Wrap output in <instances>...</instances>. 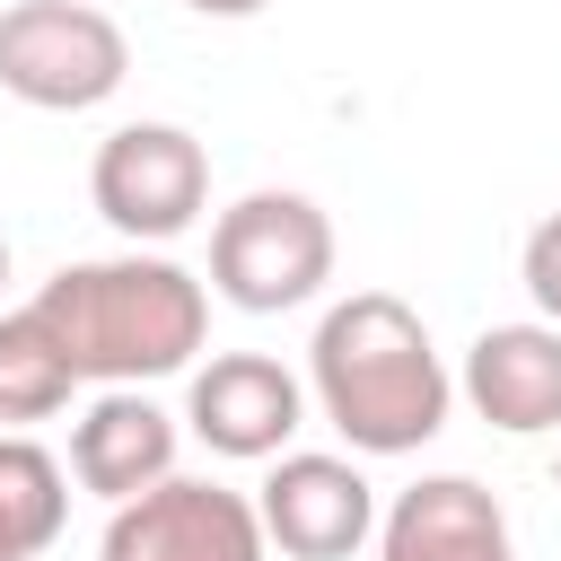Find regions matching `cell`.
Here are the masks:
<instances>
[{
    "label": "cell",
    "mask_w": 561,
    "mask_h": 561,
    "mask_svg": "<svg viewBox=\"0 0 561 561\" xmlns=\"http://www.w3.org/2000/svg\"><path fill=\"white\" fill-rule=\"evenodd\" d=\"M307 403L351 438V456H421L456 412V377L394 289H351L316 316Z\"/></svg>",
    "instance_id": "6da1fadb"
},
{
    "label": "cell",
    "mask_w": 561,
    "mask_h": 561,
    "mask_svg": "<svg viewBox=\"0 0 561 561\" xmlns=\"http://www.w3.org/2000/svg\"><path fill=\"white\" fill-rule=\"evenodd\" d=\"M44 333L70 351L79 386H149V377H184L210 342V280L184 272L175 254H96V263H61L35 298Z\"/></svg>",
    "instance_id": "7a4b0ae2"
},
{
    "label": "cell",
    "mask_w": 561,
    "mask_h": 561,
    "mask_svg": "<svg viewBox=\"0 0 561 561\" xmlns=\"http://www.w3.org/2000/svg\"><path fill=\"white\" fill-rule=\"evenodd\" d=\"M324 280H333L324 202L263 184V193H237L210 219V298H228L237 316H289V307L324 298Z\"/></svg>",
    "instance_id": "3957f363"
},
{
    "label": "cell",
    "mask_w": 561,
    "mask_h": 561,
    "mask_svg": "<svg viewBox=\"0 0 561 561\" xmlns=\"http://www.w3.org/2000/svg\"><path fill=\"white\" fill-rule=\"evenodd\" d=\"M131 79V35L96 0H9L0 9V88L35 114H88Z\"/></svg>",
    "instance_id": "277c9868"
},
{
    "label": "cell",
    "mask_w": 561,
    "mask_h": 561,
    "mask_svg": "<svg viewBox=\"0 0 561 561\" xmlns=\"http://www.w3.org/2000/svg\"><path fill=\"white\" fill-rule=\"evenodd\" d=\"M88 202L123 245H175L210 210V149L184 123H123L88 158Z\"/></svg>",
    "instance_id": "5b68a950"
},
{
    "label": "cell",
    "mask_w": 561,
    "mask_h": 561,
    "mask_svg": "<svg viewBox=\"0 0 561 561\" xmlns=\"http://www.w3.org/2000/svg\"><path fill=\"white\" fill-rule=\"evenodd\" d=\"M272 535L254 517L245 491L228 482H202V473H175L123 508H105V535H96V561H263Z\"/></svg>",
    "instance_id": "8992f818"
},
{
    "label": "cell",
    "mask_w": 561,
    "mask_h": 561,
    "mask_svg": "<svg viewBox=\"0 0 561 561\" xmlns=\"http://www.w3.org/2000/svg\"><path fill=\"white\" fill-rule=\"evenodd\" d=\"M184 430L228 465H272L307 430V377L272 351H210L184 386Z\"/></svg>",
    "instance_id": "52a82bcc"
},
{
    "label": "cell",
    "mask_w": 561,
    "mask_h": 561,
    "mask_svg": "<svg viewBox=\"0 0 561 561\" xmlns=\"http://www.w3.org/2000/svg\"><path fill=\"white\" fill-rule=\"evenodd\" d=\"M254 517L263 535L289 552V561H351L359 543H377V482L351 465V456H316V447H289L272 456V473L254 482Z\"/></svg>",
    "instance_id": "ba28073f"
},
{
    "label": "cell",
    "mask_w": 561,
    "mask_h": 561,
    "mask_svg": "<svg viewBox=\"0 0 561 561\" xmlns=\"http://www.w3.org/2000/svg\"><path fill=\"white\" fill-rule=\"evenodd\" d=\"M175 447H184V421L167 403H149L140 386H105L79 421H70V482L96 491L105 508L175 482Z\"/></svg>",
    "instance_id": "9c48e42d"
},
{
    "label": "cell",
    "mask_w": 561,
    "mask_h": 561,
    "mask_svg": "<svg viewBox=\"0 0 561 561\" xmlns=\"http://www.w3.org/2000/svg\"><path fill=\"white\" fill-rule=\"evenodd\" d=\"M456 394L500 430V438H543L561 430V324L526 316V324H482L465 368H456Z\"/></svg>",
    "instance_id": "30bf717a"
},
{
    "label": "cell",
    "mask_w": 561,
    "mask_h": 561,
    "mask_svg": "<svg viewBox=\"0 0 561 561\" xmlns=\"http://www.w3.org/2000/svg\"><path fill=\"white\" fill-rule=\"evenodd\" d=\"M377 561H517L508 508L473 473H421L377 517Z\"/></svg>",
    "instance_id": "8fae6325"
},
{
    "label": "cell",
    "mask_w": 561,
    "mask_h": 561,
    "mask_svg": "<svg viewBox=\"0 0 561 561\" xmlns=\"http://www.w3.org/2000/svg\"><path fill=\"white\" fill-rule=\"evenodd\" d=\"M70 517V465L44 456L26 430H0V552L35 561Z\"/></svg>",
    "instance_id": "7c38bea8"
},
{
    "label": "cell",
    "mask_w": 561,
    "mask_h": 561,
    "mask_svg": "<svg viewBox=\"0 0 561 561\" xmlns=\"http://www.w3.org/2000/svg\"><path fill=\"white\" fill-rule=\"evenodd\" d=\"M70 394H79L70 351L44 333L35 307H9V316H0V430L53 421V412H70Z\"/></svg>",
    "instance_id": "4fadbf2b"
},
{
    "label": "cell",
    "mask_w": 561,
    "mask_h": 561,
    "mask_svg": "<svg viewBox=\"0 0 561 561\" xmlns=\"http://www.w3.org/2000/svg\"><path fill=\"white\" fill-rule=\"evenodd\" d=\"M517 280H526V298H535V316H543V324H561V210H543V219L526 228V254H517Z\"/></svg>",
    "instance_id": "5bb4252c"
},
{
    "label": "cell",
    "mask_w": 561,
    "mask_h": 561,
    "mask_svg": "<svg viewBox=\"0 0 561 561\" xmlns=\"http://www.w3.org/2000/svg\"><path fill=\"white\" fill-rule=\"evenodd\" d=\"M184 9H193V18H263L272 0H184Z\"/></svg>",
    "instance_id": "9a60e30c"
},
{
    "label": "cell",
    "mask_w": 561,
    "mask_h": 561,
    "mask_svg": "<svg viewBox=\"0 0 561 561\" xmlns=\"http://www.w3.org/2000/svg\"><path fill=\"white\" fill-rule=\"evenodd\" d=\"M0 289H9V237H0Z\"/></svg>",
    "instance_id": "2e32d148"
},
{
    "label": "cell",
    "mask_w": 561,
    "mask_h": 561,
    "mask_svg": "<svg viewBox=\"0 0 561 561\" xmlns=\"http://www.w3.org/2000/svg\"><path fill=\"white\" fill-rule=\"evenodd\" d=\"M552 482H561V465H552Z\"/></svg>",
    "instance_id": "e0dca14e"
},
{
    "label": "cell",
    "mask_w": 561,
    "mask_h": 561,
    "mask_svg": "<svg viewBox=\"0 0 561 561\" xmlns=\"http://www.w3.org/2000/svg\"><path fill=\"white\" fill-rule=\"evenodd\" d=\"M0 561H9V552H0Z\"/></svg>",
    "instance_id": "ac0fdd59"
}]
</instances>
